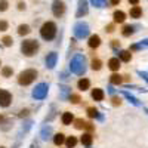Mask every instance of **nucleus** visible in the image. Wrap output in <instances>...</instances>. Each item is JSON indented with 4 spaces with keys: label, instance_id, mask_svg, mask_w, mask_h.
<instances>
[{
    "label": "nucleus",
    "instance_id": "1",
    "mask_svg": "<svg viewBox=\"0 0 148 148\" xmlns=\"http://www.w3.org/2000/svg\"><path fill=\"white\" fill-rule=\"evenodd\" d=\"M70 70H71V73L77 74V76H82V74L86 71V58L80 53L74 55V58L70 62Z\"/></svg>",
    "mask_w": 148,
    "mask_h": 148
},
{
    "label": "nucleus",
    "instance_id": "2",
    "mask_svg": "<svg viewBox=\"0 0 148 148\" xmlns=\"http://www.w3.org/2000/svg\"><path fill=\"white\" fill-rule=\"evenodd\" d=\"M56 24L52 22V21H46L43 25L40 27V36H42V39L46 40V42H51L55 39V36H56Z\"/></svg>",
    "mask_w": 148,
    "mask_h": 148
},
{
    "label": "nucleus",
    "instance_id": "3",
    "mask_svg": "<svg viewBox=\"0 0 148 148\" xmlns=\"http://www.w3.org/2000/svg\"><path fill=\"white\" fill-rule=\"evenodd\" d=\"M36 79H37V71L33 70V68H28V70H24V71L19 73L18 83H19L21 86H28V84H31Z\"/></svg>",
    "mask_w": 148,
    "mask_h": 148
},
{
    "label": "nucleus",
    "instance_id": "4",
    "mask_svg": "<svg viewBox=\"0 0 148 148\" xmlns=\"http://www.w3.org/2000/svg\"><path fill=\"white\" fill-rule=\"evenodd\" d=\"M37 51H39V42H37V40L28 39V40H24L21 43V52H22V55L33 56Z\"/></svg>",
    "mask_w": 148,
    "mask_h": 148
},
{
    "label": "nucleus",
    "instance_id": "5",
    "mask_svg": "<svg viewBox=\"0 0 148 148\" xmlns=\"http://www.w3.org/2000/svg\"><path fill=\"white\" fill-rule=\"evenodd\" d=\"M73 31H74V36H76L77 39H86V37L89 36V33H90L89 25L86 22H83V21H79L76 25H74Z\"/></svg>",
    "mask_w": 148,
    "mask_h": 148
},
{
    "label": "nucleus",
    "instance_id": "6",
    "mask_svg": "<svg viewBox=\"0 0 148 148\" xmlns=\"http://www.w3.org/2000/svg\"><path fill=\"white\" fill-rule=\"evenodd\" d=\"M47 90H49V86L46 83H39L33 90V98L34 99H43L47 95Z\"/></svg>",
    "mask_w": 148,
    "mask_h": 148
},
{
    "label": "nucleus",
    "instance_id": "7",
    "mask_svg": "<svg viewBox=\"0 0 148 148\" xmlns=\"http://www.w3.org/2000/svg\"><path fill=\"white\" fill-rule=\"evenodd\" d=\"M52 14L56 18H61L65 14V3L62 2V0H53V3H52Z\"/></svg>",
    "mask_w": 148,
    "mask_h": 148
},
{
    "label": "nucleus",
    "instance_id": "8",
    "mask_svg": "<svg viewBox=\"0 0 148 148\" xmlns=\"http://www.w3.org/2000/svg\"><path fill=\"white\" fill-rule=\"evenodd\" d=\"M12 102V93L5 90V89H0V107H9Z\"/></svg>",
    "mask_w": 148,
    "mask_h": 148
},
{
    "label": "nucleus",
    "instance_id": "9",
    "mask_svg": "<svg viewBox=\"0 0 148 148\" xmlns=\"http://www.w3.org/2000/svg\"><path fill=\"white\" fill-rule=\"evenodd\" d=\"M89 12V8H88V0H79V8H77V14L76 16L77 18H82L86 14Z\"/></svg>",
    "mask_w": 148,
    "mask_h": 148
},
{
    "label": "nucleus",
    "instance_id": "10",
    "mask_svg": "<svg viewBox=\"0 0 148 148\" xmlns=\"http://www.w3.org/2000/svg\"><path fill=\"white\" fill-rule=\"evenodd\" d=\"M120 64H121V61L119 59V56H114V58H110L108 59V68L111 71H114V73L120 70V67H121Z\"/></svg>",
    "mask_w": 148,
    "mask_h": 148
},
{
    "label": "nucleus",
    "instance_id": "11",
    "mask_svg": "<svg viewBox=\"0 0 148 148\" xmlns=\"http://www.w3.org/2000/svg\"><path fill=\"white\" fill-rule=\"evenodd\" d=\"M90 96H92V99L93 101H104V96H105V93H104V90L102 89H99V88H95V89H92V92H90Z\"/></svg>",
    "mask_w": 148,
    "mask_h": 148
},
{
    "label": "nucleus",
    "instance_id": "12",
    "mask_svg": "<svg viewBox=\"0 0 148 148\" xmlns=\"http://www.w3.org/2000/svg\"><path fill=\"white\" fill-rule=\"evenodd\" d=\"M56 61H58V55H56L55 52H51V53L46 56V67L52 70V68L56 65Z\"/></svg>",
    "mask_w": 148,
    "mask_h": 148
},
{
    "label": "nucleus",
    "instance_id": "13",
    "mask_svg": "<svg viewBox=\"0 0 148 148\" xmlns=\"http://www.w3.org/2000/svg\"><path fill=\"white\" fill-rule=\"evenodd\" d=\"M113 21H114V24H123V22L126 21V14L123 10H114Z\"/></svg>",
    "mask_w": 148,
    "mask_h": 148
},
{
    "label": "nucleus",
    "instance_id": "14",
    "mask_svg": "<svg viewBox=\"0 0 148 148\" xmlns=\"http://www.w3.org/2000/svg\"><path fill=\"white\" fill-rule=\"evenodd\" d=\"M74 120H76V119H74L73 113H70V111H65V113L62 114V117H61V121H62V125H65V126L73 125Z\"/></svg>",
    "mask_w": 148,
    "mask_h": 148
},
{
    "label": "nucleus",
    "instance_id": "15",
    "mask_svg": "<svg viewBox=\"0 0 148 148\" xmlns=\"http://www.w3.org/2000/svg\"><path fill=\"white\" fill-rule=\"evenodd\" d=\"M80 142L84 145V147H90L92 142H93V135L89 133V132H84L82 135V138H80Z\"/></svg>",
    "mask_w": 148,
    "mask_h": 148
},
{
    "label": "nucleus",
    "instance_id": "16",
    "mask_svg": "<svg viewBox=\"0 0 148 148\" xmlns=\"http://www.w3.org/2000/svg\"><path fill=\"white\" fill-rule=\"evenodd\" d=\"M88 45H89V47H90V49H96V47H99V45H101V37L98 36V34L90 36V37H89Z\"/></svg>",
    "mask_w": 148,
    "mask_h": 148
},
{
    "label": "nucleus",
    "instance_id": "17",
    "mask_svg": "<svg viewBox=\"0 0 148 148\" xmlns=\"http://www.w3.org/2000/svg\"><path fill=\"white\" fill-rule=\"evenodd\" d=\"M130 18H135V19H139L142 16V8L141 6H132L130 8V12H129Z\"/></svg>",
    "mask_w": 148,
    "mask_h": 148
},
{
    "label": "nucleus",
    "instance_id": "18",
    "mask_svg": "<svg viewBox=\"0 0 148 148\" xmlns=\"http://www.w3.org/2000/svg\"><path fill=\"white\" fill-rule=\"evenodd\" d=\"M77 88L80 89V90H88V89H90V80L89 79H86V77H83V79H80L79 82H77Z\"/></svg>",
    "mask_w": 148,
    "mask_h": 148
},
{
    "label": "nucleus",
    "instance_id": "19",
    "mask_svg": "<svg viewBox=\"0 0 148 148\" xmlns=\"http://www.w3.org/2000/svg\"><path fill=\"white\" fill-rule=\"evenodd\" d=\"M135 28H136V27H135V25H130V24H127V25H123V28H121V36L130 37L135 31H136Z\"/></svg>",
    "mask_w": 148,
    "mask_h": 148
},
{
    "label": "nucleus",
    "instance_id": "20",
    "mask_svg": "<svg viewBox=\"0 0 148 148\" xmlns=\"http://www.w3.org/2000/svg\"><path fill=\"white\" fill-rule=\"evenodd\" d=\"M119 59L123 61V62H130V61H132V53H130V51H120V52H119Z\"/></svg>",
    "mask_w": 148,
    "mask_h": 148
},
{
    "label": "nucleus",
    "instance_id": "21",
    "mask_svg": "<svg viewBox=\"0 0 148 148\" xmlns=\"http://www.w3.org/2000/svg\"><path fill=\"white\" fill-rule=\"evenodd\" d=\"M65 135L62 133V132H59V133H56L55 136H53V144L56 145V147H61L62 144H65Z\"/></svg>",
    "mask_w": 148,
    "mask_h": 148
},
{
    "label": "nucleus",
    "instance_id": "22",
    "mask_svg": "<svg viewBox=\"0 0 148 148\" xmlns=\"http://www.w3.org/2000/svg\"><path fill=\"white\" fill-rule=\"evenodd\" d=\"M145 47H148V39H144L139 43L132 45L130 46V51H141V49H145Z\"/></svg>",
    "mask_w": 148,
    "mask_h": 148
},
{
    "label": "nucleus",
    "instance_id": "23",
    "mask_svg": "<svg viewBox=\"0 0 148 148\" xmlns=\"http://www.w3.org/2000/svg\"><path fill=\"white\" fill-rule=\"evenodd\" d=\"M110 83L111 84H121L123 83V76H120V74H117V73H113L110 76Z\"/></svg>",
    "mask_w": 148,
    "mask_h": 148
},
{
    "label": "nucleus",
    "instance_id": "24",
    "mask_svg": "<svg viewBox=\"0 0 148 148\" xmlns=\"http://www.w3.org/2000/svg\"><path fill=\"white\" fill-rule=\"evenodd\" d=\"M30 31H31V28H30V25H27V24L18 25V34L19 36H27V34H30Z\"/></svg>",
    "mask_w": 148,
    "mask_h": 148
},
{
    "label": "nucleus",
    "instance_id": "25",
    "mask_svg": "<svg viewBox=\"0 0 148 148\" xmlns=\"http://www.w3.org/2000/svg\"><path fill=\"white\" fill-rule=\"evenodd\" d=\"M86 126H88V123H86L83 119H76V120H74V127H76V129L83 130V129H86Z\"/></svg>",
    "mask_w": 148,
    "mask_h": 148
},
{
    "label": "nucleus",
    "instance_id": "26",
    "mask_svg": "<svg viewBox=\"0 0 148 148\" xmlns=\"http://www.w3.org/2000/svg\"><path fill=\"white\" fill-rule=\"evenodd\" d=\"M123 96H125V98H126V99H127L129 102H132L133 105H136V107H139V105H141V102H139V101H138L135 96H132L129 92H123Z\"/></svg>",
    "mask_w": 148,
    "mask_h": 148
},
{
    "label": "nucleus",
    "instance_id": "27",
    "mask_svg": "<svg viewBox=\"0 0 148 148\" xmlns=\"http://www.w3.org/2000/svg\"><path fill=\"white\" fill-rule=\"evenodd\" d=\"M65 145H67V148H74V147L77 145V138L73 136V135H71V136H68L65 139Z\"/></svg>",
    "mask_w": 148,
    "mask_h": 148
},
{
    "label": "nucleus",
    "instance_id": "28",
    "mask_svg": "<svg viewBox=\"0 0 148 148\" xmlns=\"http://www.w3.org/2000/svg\"><path fill=\"white\" fill-rule=\"evenodd\" d=\"M42 138L43 139H47V138H51V135H52V127L51 126H45L43 129H42Z\"/></svg>",
    "mask_w": 148,
    "mask_h": 148
},
{
    "label": "nucleus",
    "instance_id": "29",
    "mask_svg": "<svg viewBox=\"0 0 148 148\" xmlns=\"http://www.w3.org/2000/svg\"><path fill=\"white\" fill-rule=\"evenodd\" d=\"M86 113H88V116H89L90 119H95V117L99 116V111H98L95 107H88V110H86Z\"/></svg>",
    "mask_w": 148,
    "mask_h": 148
},
{
    "label": "nucleus",
    "instance_id": "30",
    "mask_svg": "<svg viewBox=\"0 0 148 148\" xmlns=\"http://www.w3.org/2000/svg\"><path fill=\"white\" fill-rule=\"evenodd\" d=\"M90 67H92V70H93V71H99V70L102 68V62H101V59H93Z\"/></svg>",
    "mask_w": 148,
    "mask_h": 148
},
{
    "label": "nucleus",
    "instance_id": "31",
    "mask_svg": "<svg viewBox=\"0 0 148 148\" xmlns=\"http://www.w3.org/2000/svg\"><path fill=\"white\" fill-rule=\"evenodd\" d=\"M12 74H14V70L10 67H3L2 68V76L3 77H12Z\"/></svg>",
    "mask_w": 148,
    "mask_h": 148
},
{
    "label": "nucleus",
    "instance_id": "32",
    "mask_svg": "<svg viewBox=\"0 0 148 148\" xmlns=\"http://www.w3.org/2000/svg\"><path fill=\"white\" fill-rule=\"evenodd\" d=\"M2 43H3L6 47H9V46H12V45H14V39H12L10 36H5L3 39H2Z\"/></svg>",
    "mask_w": 148,
    "mask_h": 148
},
{
    "label": "nucleus",
    "instance_id": "33",
    "mask_svg": "<svg viewBox=\"0 0 148 148\" xmlns=\"http://www.w3.org/2000/svg\"><path fill=\"white\" fill-rule=\"evenodd\" d=\"M90 3L95 6V8H104L107 5V0H90Z\"/></svg>",
    "mask_w": 148,
    "mask_h": 148
},
{
    "label": "nucleus",
    "instance_id": "34",
    "mask_svg": "<svg viewBox=\"0 0 148 148\" xmlns=\"http://www.w3.org/2000/svg\"><path fill=\"white\" fill-rule=\"evenodd\" d=\"M70 101H71L73 104H79L82 99H80V96H79L77 93H71V95H70Z\"/></svg>",
    "mask_w": 148,
    "mask_h": 148
},
{
    "label": "nucleus",
    "instance_id": "35",
    "mask_svg": "<svg viewBox=\"0 0 148 148\" xmlns=\"http://www.w3.org/2000/svg\"><path fill=\"white\" fill-rule=\"evenodd\" d=\"M8 8H9L8 0H0V12H5V10H8Z\"/></svg>",
    "mask_w": 148,
    "mask_h": 148
},
{
    "label": "nucleus",
    "instance_id": "36",
    "mask_svg": "<svg viewBox=\"0 0 148 148\" xmlns=\"http://www.w3.org/2000/svg\"><path fill=\"white\" fill-rule=\"evenodd\" d=\"M9 28V24L6 21H0V31H6Z\"/></svg>",
    "mask_w": 148,
    "mask_h": 148
},
{
    "label": "nucleus",
    "instance_id": "37",
    "mask_svg": "<svg viewBox=\"0 0 148 148\" xmlns=\"http://www.w3.org/2000/svg\"><path fill=\"white\" fill-rule=\"evenodd\" d=\"M111 47H113V49L120 47V42H119V40H111Z\"/></svg>",
    "mask_w": 148,
    "mask_h": 148
},
{
    "label": "nucleus",
    "instance_id": "38",
    "mask_svg": "<svg viewBox=\"0 0 148 148\" xmlns=\"http://www.w3.org/2000/svg\"><path fill=\"white\" fill-rule=\"evenodd\" d=\"M113 105H120L121 104V101H120V98H117V96H113Z\"/></svg>",
    "mask_w": 148,
    "mask_h": 148
},
{
    "label": "nucleus",
    "instance_id": "39",
    "mask_svg": "<svg viewBox=\"0 0 148 148\" xmlns=\"http://www.w3.org/2000/svg\"><path fill=\"white\" fill-rule=\"evenodd\" d=\"M105 31H107V33H113V31H114V25H113V24L107 25V27H105Z\"/></svg>",
    "mask_w": 148,
    "mask_h": 148
},
{
    "label": "nucleus",
    "instance_id": "40",
    "mask_svg": "<svg viewBox=\"0 0 148 148\" xmlns=\"http://www.w3.org/2000/svg\"><path fill=\"white\" fill-rule=\"evenodd\" d=\"M24 9H25V3L19 2V3H18V10H24Z\"/></svg>",
    "mask_w": 148,
    "mask_h": 148
},
{
    "label": "nucleus",
    "instance_id": "41",
    "mask_svg": "<svg viewBox=\"0 0 148 148\" xmlns=\"http://www.w3.org/2000/svg\"><path fill=\"white\" fill-rule=\"evenodd\" d=\"M120 2H121V0H110V3L113 5V6H117V5H119Z\"/></svg>",
    "mask_w": 148,
    "mask_h": 148
},
{
    "label": "nucleus",
    "instance_id": "42",
    "mask_svg": "<svg viewBox=\"0 0 148 148\" xmlns=\"http://www.w3.org/2000/svg\"><path fill=\"white\" fill-rule=\"evenodd\" d=\"M129 3H130V5H133V6H138L139 0H129Z\"/></svg>",
    "mask_w": 148,
    "mask_h": 148
},
{
    "label": "nucleus",
    "instance_id": "43",
    "mask_svg": "<svg viewBox=\"0 0 148 148\" xmlns=\"http://www.w3.org/2000/svg\"><path fill=\"white\" fill-rule=\"evenodd\" d=\"M0 148H6V147H0Z\"/></svg>",
    "mask_w": 148,
    "mask_h": 148
},
{
    "label": "nucleus",
    "instance_id": "44",
    "mask_svg": "<svg viewBox=\"0 0 148 148\" xmlns=\"http://www.w3.org/2000/svg\"><path fill=\"white\" fill-rule=\"evenodd\" d=\"M0 65H2V61H0Z\"/></svg>",
    "mask_w": 148,
    "mask_h": 148
},
{
    "label": "nucleus",
    "instance_id": "45",
    "mask_svg": "<svg viewBox=\"0 0 148 148\" xmlns=\"http://www.w3.org/2000/svg\"><path fill=\"white\" fill-rule=\"evenodd\" d=\"M0 121H2V117H0Z\"/></svg>",
    "mask_w": 148,
    "mask_h": 148
},
{
    "label": "nucleus",
    "instance_id": "46",
    "mask_svg": "<svg viewBox=\"0 0 148 148\" xmlns=\"http://www.w3.org/2000/svg\"><path fill=\"white\" fill-rule=\"evenodd\" d=\"M147 113H148V110H147Z\"/></svg>",
    "mask_w": 148,
    "mask_h": 148
}]
</instances>
